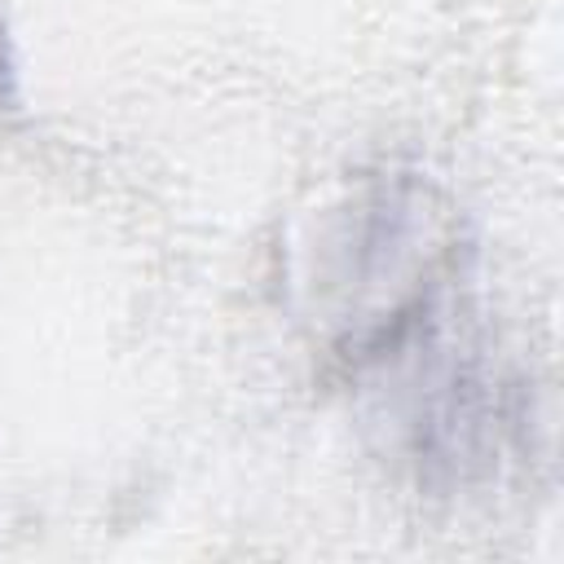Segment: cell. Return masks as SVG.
Masks as SVG:
<instances>
[{
    "instance_id": "2",
    "label": "cell",
    "mask_w": 564,
    "mask_h": 564,
    "mask_svg": "<svg viewBox=\"0 0 564 564\" xmlns=\"http://www.w3.org/2000/svg\"><path fill=\"white\" fill-rule=\"evenodd\" d=\"M18 106V53H13V31H9V9L0 0V110Z\"/></svg>"
},
{
    "instance_id": "1",
    "label": "cell",
    "mask_w": 564,
    "mask_h": 564,
    "mask_svg": "<svg viewBox=\"0 0 564 564\" xmlns=\"http://www.w3.org/2000/svg\"><path fill=\"white\" fill-rule=\"evenodd\" d=\"M467 242L445 198L410 176L361 181L304 247V300L339 375H361L463 300Z\"/></svg>"
}]
</instances>
